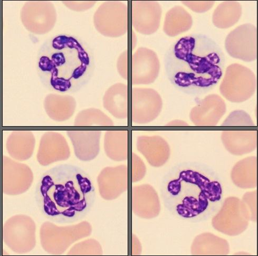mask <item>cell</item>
<instances>
[{
	"instance_id": "obj_1",
	"label": "cell",
	"mask_w": 258,
	"mask_h": 256,
	"mask_svg": "<svg viewBox=\"0 0 258 256\" xmlns=\"http://www.w3.org/2000/svg\"><path fill=\"white\" fill-rule=\"evenodd\" d=\"M96 197L91 177L80 167L70 164H59L44 172L35 192L42 215L60 225L84 218L94 206Z\"/></svg>"
},
{
	"instance_id": "obj_2",
	"label": "cell",
	"mask_w": 258,
	"mask_h": 256,
	"mask_svg": "<svg viewBox=\"0 0 258 256\" xmlns=\"http://www.w3.org/2000/svg\"><path fill=\"white\" fill-rule=\"evenodd\" d=\"M224 55L218 44L203 35L181 38L168 50L165 68L170 81L188 94L208 92L223 75Z\"/></svg>"
},
{
	"instance_id": "obj_3",
	"label": "cell",
	"mask_w": 258,
	"mask_h": 256,
	"mask_svg": "<svg viewBox=\"0 0 258 256\" xmlns=\"http://www.w3.org/2000/svg\"><path fill=\"white\" fill-rule=\"evenodd\" d=\"M94 57L87 43L76 36L60 34L42 44L37 55L39 79L49 90L73 93L91 80Z\"/></svg>"
},
{
	"instance_id": "obj_4",
	"label": "cell",
	"mask_w": 258,
	"mask_h": 256,
	"mask_svg": "<svg viewBox=\"0 0 258 256\" xmlns=\"http://www.w3.org/2000/svg\"><path fill=\"white\" fill-rule=\"evenodd\" d=\"M256 88V79L254 73L244 66L233 63L226 71L220 92L229 102L241 103L253 96Z\"/></svg>"
},
{
	"instance_id": "obj_5",
	"label": "cell",
	"mask_w": 258,
	"mask_h": 256,
	"mask_svg": "<svg viewBox=\"0 0 258 256\" xmlns=\"http://www.w3.org/2000/svg\"><path fill=\"white\" fill-rule=\"evenodd\" d=\"M128 8L120 2H106L101 5L94 15V24L104 36L117 38L128 29Z\"/></svg>"
},
{
	"instance_id": "obj_6",
	"label": "cell",
	"mask_w": 258,
	"mask_h": 256,
	"mask_svg": "<svg viewBox=\"0 0 258 256\" xmlns=\"http://www.w3.org/2000/svg\"><path fill=\"white\" fill-rule=\"evenodd\" d=\"M249 221L242 200L230 197L225 200L219 212L212 219V224L224 234L236 236L247 229Z\"/></svg>"
},
{
	"instance_id": "obj_7",
	"label": "cell",
	"mask_w": 258,
	"mask_h": 256,
	"mask_svg": "<svg viewBox=\"0 0 258 256\" xmlns=\"http://www.w3.org/2000/svg\"><path fill=\"white\" fill-rule=\"evenodd\" d=\"M225 48L231 57L245 62L257 57V29L251 24L239 26L231 31L225 41Z\"/></svg>"
},
{
	"instance_id": "obj_8",
	"label": "cell",
	"mask_w": 258,
	"mask_h": 256,
	"mask_svg": "<svg viewBox=\"0 0 258 256\" xmlns=\"http://www.w3.org/2000/svg\"><path fill=\"white\" fill-rule=\"evenodd\" d=\"M162 99L151 88H134L133 91V117L140 123L154 120L161 112Z\"/></svg>"
},
{
	"instance_id": "obj_9",
	"label": "cell",
	"mask_w": 258,
	"mask_h": 256,
	"mask_svg": "<svg viewBox=\"0 0 258 256\" xmlns=\"http://www.w3.org/2000/svg\"><path fill=\"white\" fill-rule=\"evenodd\" d=\"M162 10L156 2H134L132 7V25L144 35H151L158 30Z\"/></svg>"
},
{
	"instance_id": "obj_10",
	"label": "cell",
	"mask_w": 258,
	"mask_h": 256,
	"mask_svg": "<svg viewBox=\"0 0 258 256\" xmlns=\"http://www.w3.org/2000/svg\"><path fill=\"white\" fill-rule=\"evenodd\" d=\"M160 71L158 55L153 50L139 48L132 57V81L134 85H147L154 83Z\"/></svg>"
},
{
	"instance_id": "obj_11",
	"label": "cell",
	"mask_w": 258,
	"mask_h": 256,
	"mask_svg": "<svg viewBox=\"0 0 258 256\" xmlns=\"http://www.w3.org/2000/svg\"><path fill=\"white\" fill-rule=\"evenodd\" d=\"M225 102L219 95L211 94L200 100L190 110L189 118L199 126H215L226 114Z\"/></svg>"
},
{
	"instance_id": "obj_12",
	"label": "cell",
	"mask_w": 258,
	"mask_h": 256,
	"mask_svg": "<svg viewBox=\"0 0 258 256\" xmlns=\"http://www.w3.org/2000/svg\"><path fill=\"white\" fill-rule=\"evenodd\" d=\"M223 146L231 154L243 155L254 151L257 146L256 130H227L221 134Z\"/></svg>"
},
{
	"instance_id": "obj_13",
	"label": "cell",
	"mask_w": 258,
	"mask_h": 256,
	"mask_svg": "<svg viewBox=\"0 0 258 256\" xmlns=\"http://www.w3.org/2000/svg\"><path fill=\"white\" fill-rule=\"evenodd\" d=\"M229 252L228 242L210 232L197 236L191 246L192 255H227Z\"/></svg>"
},
{
	"instance_id": "obj_14",
	"label": "cell",
	"mask_w": 258,
	"mask_h": 256,
	"mask_svg": "<svg viewBox=\"0 0 258 256\" xmlns=\"http://www.w3.org/2000/svg\"><path fill=\"white\" fill-rule=\"evenodd\" d=\"M231 178L237 186L253 188L257 185V159L254 156L244 158L234 165L231 172Z\"/></svg>"
},
{
	"instance_id": "obj_15",
	"label": "cell",
	"mask_w": 258,
	"mask_h": 256,
	"mask_svg": "<svg viewBox=\"0 0 258 256\" xmlns=\"http://www.w3.org/2000/svg\"><path fill=\"white\" fill-rule=\"evenodd\" d=\"M192 25L191 15L183 7L176 6L166 13L163 31L167 36L174 37L188 31Z\"/></svg>"
},
{
	"instance_id": "obj_16",
	"label": "cell",
	"mask_w": 258,
	"mask_h": 256,
	"mask_svg": "<svg viewBox=\"0 0 258 256\" xmlns=\"http://www.w3.org/2000/svg\"><path fill=\"white\" fill-rule=\"evenodd\" d=\"M142 151L149 163L156 167L165 164L170 157L169 144L160 137L144 138Z\"/></svg>"
},
{
	"instance_id": "obj_17",
	"label": "cell",
	"mask_w": 258,
	"mask_h": 256,
	"mask_svg": "<svg viewBox=\"0 0 258 256\" xmlns=\"http://www.w3.org/2000/svg\"><path fill=\"white\" fill-rule=\"evenodd\" d=\"M179 179L186 182L196 184L210 201L215 202L221 199L222 187L218 181H211L209 178L193 170H184L179 173Z\"/></svg>"
},
{
	"instance_id": "obj_18",
	"label": "cell",
	"mask_w": 258,
	"mask_h": 256,
	"mask_svg": "<svg viewBox=\"0 0 258 256\" xmlns=\"http://www.w3.org/2000/svg\"><path fill=\"white\" fill-rule=\"evenodd\" d=\"M104 105L115 117L125 118L127 116V87L117 84L110 87L104 98Z\"/></svg>"
},
{
	"instance_id": "obj_19",
	"label": "cell",
	"mask_w": 258,
	"mask_h": 256,
	"mask_svg": "<svg viewBox=\"0 0 258 256\" xmlns=\"http://www.w3.org/2000/svg\"><path fill=\"white\" fill-rule=\"evenodd\" d=\"M242 6L237 2H224L216 9L213 24L219 29H228L237 23L242 16Z\"/></svg>"
},
{
	"instance_id": "obj_20",
	"label": "cell",
	"mask_w": 258,
	"mask_h": 256,
	"mask_svg": "<svg viewBox=\"0 0 258 256\" xmlns=\"http://www.w3.org/2000/svg\"><path fill=\"white\" fill-rule=\"evenodd\" d=\"M208 199L204 195L200 193L199 199L193 197H186L182 204L176 207L178 214L184 218H192L203 213L208 206Z\"/></svg>"
},
{
	"instance_id": "obj_21",
	"label": "cell",
	"mask_w": 258,
	"mask_h": 256,
	"mask_svg": "<svg viewBox=\"0 0 258 256\" xmlns=\"http://www.w3.org/2000/svg\"><path fill=\"white\" fill-rule=\"evenodd\" d=\"M223 126H254L251 116L244 110H237L231 112L223 122Z\"/></svg>"
},
{
	"instance_id": "obj_22",
	"label": "cell",
	"mask_w": 258,
	"mask_h": 256,
	"mask_svg": "<svg viewBox=\"0 0 258 256\" xmlns=\"http://www.w3.org/2000/svg\"><path fill=\"white\" fill-rule=\"evenodd\" d=\"M245 211L247 213L249 220L253 222L257 221V193L256 191L247 192L242 198Z\"/></svg>"
},
{
	"instance_id": "obj_23",
	"label": "cell",
	"mask_w": 258,
	"mask_h": 256,
	"mask_svg": "<svg viewBox=\"0 0 258 256\" xmlns=\"http://www.w3.org/2000/svg\"><path fill=\"white\" fill-rule=\"evenodd\" d=\"M184 5L197 13H204L214 6L215 2H182Z\"/></svg>"
},
{
	"instance_id": "obj_24",
	"label": "cell",
	"mask_w": 258,
	"mask_h": 256,
	"mask_svg": "<svg viewBox=\"0 0 258 256\" xmlns=\"http://www.w3.org/2000/svg\"><path fill=\"white\" fill-rule=\"evenodd\" d=\"M65 6L77 12H83L92 8L96 4V2H63Z\"/></svg>"
},
{
	"instance_id": "obj_25",
	"label": "cell",
	"mask_w": 258,
	"mask_h": 256,
	"mask_svg": "<svg viewBox=\"0 0 258 256\" xmlns=\"http://www.w3.org/2000/svg\"><path fill=\"white\" fill-rule=\"evenodd\" d=\"M128 50L122 52L117 60V67L119 74L127 79Z\"/></svg>"
},
{
	"instance_id": "obj_26",
	"label": "cell",
	"mask_w": 258,
	"mask_h": 256,
	"mask_svg": "<svg viewBox=\"0 0 258 256\" xmlns=\"http://www.w3.org/2000/svg\"><path fill=\"white\" fill-rule=\"evenodd\" d=\"M169 191L173 196H176L181 191V182L178 179L170 181L167 186Z\"/></svg>"
},
{
	"instance_id": "obj_27",
	"label": "cell",
	"mask_w": 258,
	"mask_h": 256,
	"mask_svg": "<svg viewBox=\"0 0 258 256\" xmlns=\"http://www.w3.org/2000/svg\"><path fill=\"white\" fill-rule=\"evenodd\" d=\"M167 126H188L186 122L182 120H174L169 122Z\"/></svg>"
}]
</instances>
